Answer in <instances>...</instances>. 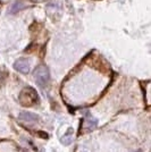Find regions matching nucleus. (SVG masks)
Masks as SVG:
<instances>
[{
    "label": "nucleus",
    "mask_w": 151,
    "mask_h": 152,
    "mask_svg": "<svg viewBox=\"0 0 151 152\" xmlns=\"http://www.w3.org/2000/svg\"><path fill=\"white\" fill-rule=\"evenodd\" d=\"M19 119L26 121V123H35L39 121V116L37 114H33V113L24 111V113L19 114Z\"/></svg>",
    "instance_id": "4"
},
{
    "label": "nucleus",
    "mask_w": 151,
    "mask_h": 152,
    "mask_svg": "<svg viewBox=\"0 0 151 152\" xmlns=\"http://www.w3.org/2000/svg\"><path fill=\"white\" fill-rule=\"evenodd\" d=\"M14 68L19 73H22V74H27L30 72V64L26 59L21 58V59L16 60L14 63Z\"/></svg>",
    "instance_id": "3"
},
{
    "label": "nucleus",
    "mask_w": 151,
    "mask_h": 152,
    "mask_svg": "<svg viewBox=\"0 0 151 152\" xmlns=\"http://www.w3.org/2000/svg\"><path fill=\"white\" fill-rule=\"evenodd\" d=\"M19 102L25 107H31L33 104L38 103L39 95L37 93V91L30 86L25 88L19 94Z\"/></svg>",
    "instance_id": "1"
},
{
    "label": "nucleus",
    "mask_w": 151,
    "mask_h": 152,
    "mask_svg": "<svg viewBox=\"0 0 151 152\" xmlns=\"http://www.w3.org/2000/svg\"><path fill=\"white\" fill-rule=\"evenodd\" d=\"M97 126H98V121L95 119V117H92L90 114H88V116H86L85 131H86V132H91V131H93Z\"/></svg>",
    "instance_id": "5"
},
{
    "label": "nucleus",
    "mask_w": 151,
    "mask_h": 152,
    "mask_svg": "<svg viewBox=\"0 0 151 152\" xmlns=\"http://www.w3.org/2000/svg\"><path fill=\"white\" fill-rule=\"evenodd\" d=\"M33 75H34L37 84L41 88L47 86V84L50 81V73L45 66H39L38 68L34 70Z\"/></svg>",
    "instance_id": "2"
},
{
    "label": "nucleus",
    "mask_w": 151,
    "mask_h": 152,
    "mask_svg": "<svg viewBox=\"0 0 151 152\" xmlns=\"http://www.w3.org/2000/svg\"><path fill=\"white\" fill-rule=\"evenodd\" d=\"M22 6H23V5H22V4H19V2H17V4H15V5H14V6L12 7V8H10V13H14V12L16 13V12H17V10H18V9H19V8H21Z\"/></svg>",
    "instance_id": "7"
},
{
    "label": "nucleus",
    "mask_w": 151,
    "mask_h": 152,
    "mask_svg": "<svg viewBox=\"0 0 151 152\" xmlns=\"http://www.w3.org/2000/svg\"><path fill=\"white\" fill-rule=\"evenodd\" d=\"M73 133H74L73 128H68L66 134L60 137V142L63 143L64 145H69L72 143V141H73Z\"/></svg>",
    "instance_id": "6"
}]
</instances>
